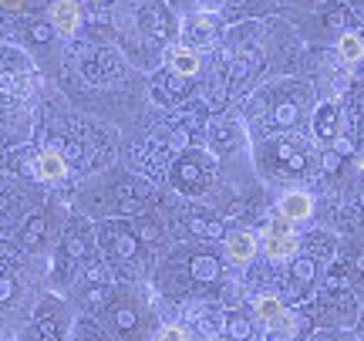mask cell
Masks as SVG:
<instances>
[{
	"label": "cell",
	"instance_id": "5",
	"mask_svg": "<svg viewBox=\"0 0 364 341\" xmlns=\"http://www.w3.org/2000/svg\"><path fill=\"white\" fill-rule=\"evenodd\" d=\"M226 253H230V261L236 267H247L257 257V236L250 234V230H233V234L226 236Z\"/></svg>",
	"mask_w": 364,
	"mask_h": 341
},
{
	"label": "cell",
	"instance_id": "16",
	"mask_svg": "<svg viewBox=\"0 0 364 341\" xmlns=\"http://www.w3.org/2000/svg\"><path fill=\"white\" fill-rule=\"evenodd\" d=\"M0 7H4V11H24L27 0H0Z\"/></svg>",
	"mask_w": 364,
	"mask_h": 341
},
{
	"label": "cell",
	"instance_id": "15",
	"mask_svg": "<svg viewBox=\"0 0 364 341\" xmlns=\"http://www.w3.org/2000/svg\"><path fill=\"white\" fill-rule=\"evenodd\" d=\"M247 321H236V318H233V321H230V335H236V338H247Z\"/></svg>",
	"mask_w": 364,
	"mask_h": 341
},
{
	"label": "cell",
	"instance_id": "7",
	"mask_svg": "<svg viewBox=\"0 0 364 341\" xmlns=\"http://www.w3.org/2000/svg\"><path fill=\"white\" fill-rule=\"evenodd\" d=\"M284 301L277 298V294H263V298H257V318H260L267 328H273L280 318H284Z\"/></svg>",
	"mask_w": 364,
	"mask_h": 341
},
{
	"label": "cell",
	"instance_id": "21",
	"mask_svg": "<svg viewBox=\"0 0 364 341\" xmlns=\"http://www.w3.org/2000/svg\"><path fill=\"white\" fill-rule=\"evenodd\" d=\"M199 4H203V7H209V11H216V7H220L223 0H199Z\"/></svg>",
	"mask_w": 364,
	"mask_h": 341
},
{
	"label": "cell",
	"instance_id": "11",
	"mask_svg": "<svg viewBox=\"0 0 364 341\" xmlns=\"http://www.w3.org/2000/svg\"><path fill=\"white\" fill-rule=\"evenodd\" d=\"M189 27H193V38L196 41H206L209 34H213V17H209V14H196Z\"/></svg>",
	"mask_w": 364,
	"mask_h": 341
},
{
	"label": "cell",
	"instance_id": "17",
	"mask_svg": "<svg viewBox=\"0 0 364 341\" xmlns=\"http://www.w3.org/2000/svg\"><path fill=\"white\" fill-rule=\"evenodd\" d=\"M38 236H41V220H34V224H31V230H27V243L34 247V243H38Z\"/></svg>",
	"mask_w": 364,
	"mask_h": 341
},
{
	"label": "cell",
	"instance_id": "22",
	"mask_svg": "<svg viewBox=\"0 0 364 341\" xmlns=\"http://www.w3.org/2000/svg\"><path fill=\"white\" fill-rule=\"evenodd\" d=\"M361 267H364V257H361Z\"/></svg>",
	"mask_w": 364,
	"mask_h": 341
},
{
	"label": "cell",
	"instance_id": "6",
	"mask_svg": "<svg viewBox=\"0 0 364 341\" xmlns=\"http://www.w3.org/2000/svg\"><path fill=\"white\" fill-rule=\"evenodd\" d=\"M166 65H169V71L182 75V78H193L196 71H199V54L193 48H186V44H172L169 51H166Z\"/></svg>",
	"mask_w": 364,
	"mask_h": 341
},
{
	"label": "cell",
	"instance_id": "3",
	"mask_svg": "<svg viewBox=\"0 0 364 341\" xmlns=\"http://www.w3.org/2000/svg\"><path fill=\"white\" fill-rule=\"evenodd\" d=\"M31 172H34L38 179H44V183H61V179L68 176V162L61 159V152L44 149V152H38V156H34V162H31Z\"/></svg>",
	"mask_w": 364,
	"mask_h": 341
},
{
	"label": "cell",
	"instance_id": "10",
	"mask_svg": "<svg viewBox=\"0 0 364 341\" xmlns=\"http://www.w3.org/2000/svg\"><path fill=\"white\" fill-rule=\"evenodd\" d=\"M27 88V71H7L0 75V92L11 95V98H21Z\"/></svg>",
	"mask_w": 364,
	"mask_h": 341
},
{
	"label": "cell",
	"instance_id": "1",
	"mask_svg": "<svg viewBox=\"0 0 364 341\" xmlns=\"http://www.w3.org/2000/svg\"><path fill=\"white\" fill-rule=\"evenodd\" d=\"M297 247H300V240L290 226H287V230L284 226H270L267 236H263V250H267L270 261H290V257L297 253Z\"/></svg>",
	"mask_w": 364,
	"mask_h": 341
},
{
	"label": "cell",
	"instance_id": "14",
	"mask_svg": "<svg viewBox=\"0 0 364 341\" xmlns=\"http://www.w3.org/2000/svg\"><path fill=\"white\" fill-rule=\"evenodd\" d=\"M277 122L280 125H294L297 122V105H280L277 108Z\"/></svg>",
	"mask_w": 364,
	"mask_h": 341
},
{
	"label": "cell",
	"instance_id": "8",
	"mask_svg": "<svg viewBox=\"0 0 364 341\" xmlns=\"http://www.w3.org/2000/svg\"><path fill=\"white\" fill-rule=\"evenodd\" d=\"M314 132L321 139H334L338 135V105H321V112L314 115Z\"/></svg>",
	"mask_w": 364,
	"mask_h": 341
},
{
	"label": "cell",
	"instance_id": "18",
	"mask_svg": "<svg viewBox=\"0 0 364 341\" xmlns=\"http://www.w3.org/2000/svg\"><path fill=\"white\" fill-rule=\"evenodd\" d=\"M314 274V263L311 261H297V277H311Z\"/></svg>",
	"mask_w": 364,
	"mask_h": 341
},
{
	"label": "cell",
	"instance_id": "20",
	"mask_svg": "<svg viewBox=\"0 0 364 341\" xmlns=\"http://www.w3.org/2000/svg\"><path fill=\"white\" fill-rule=\"evenodd\" d=\"M34 38L44 41V38H48V27H44V24H34Z\"/></svg>",
	"mask_w": 364,
	"mask_h": 341
},
{
	"label": "cell",
	"instance_id": "19",
	"mask_svg": "<svg viewBox=\"0 0 364 341\" xmlns=\"http://www.w3.org/2000/svg\"><path fill=\"white\" fill-rule=\"evenodd\" d=\"M11 298V284L7 280H0V301H7Z\"/></svg>",
	"mask_w": 364,
	"mask_h": 341
},
{
	"label": "cell",
	"instance_id": "12",
	"mask_svg": "<svg viewBox=\"0 0 364 341\" xmlns=\"http://www.w3.org/2000/svg\"><path fill=\"white\" fill-rule=\"evenodd\" d=\"M193 271H196V277H199V280H206V277L216 274V263H213V257H199V261L193 263Z\"/></svg>",
	"mask_w": 364,
	"mask_h": 341
},
{
	"label": "cell",
	"instance_id": "2",
	"mask_svg": "<svg viewBox=\"0 0 364 341\" xmlns=\"http://www.w3.org/2000/svg\"><path fill=\"white\" fill-rule=\"evenodd\" d=\"M311 213H314V199H311V193H300V189L287 193V196L280 199V203H277V216H280V220H284L287 226L311 220Z\"/></svg>",
	"mask_w": 364,
	"mask_h": 341
},
{
	"label": "cell",
	"instance_id": "9",
	"mask_svg": "<svg viewBox=\"0 0 364 341\" xmlns=\"http://www.w3.org/2000/svg\"><path fill=\"white\" fill-rule=\"evenodd\" d=\"M338 54H341V61H348V65H358V61L364 58V41L358 38V34H341Z\"/></svg>",
	"mask_w": 364,
	"mask_h": 341
},
{
	"label": "cell",
	"instance_id": "4",
	"mask_svg": "<svg viewBox=\"0 0 364 341\" xmlns=\"http://www.w3.org/2000/svg\"><path fill=\"white\" fill-rule=\"evenodd\" d=\"M51 24L61 38H75L81 27V7L75 0H58L51 7Z\"/></svg>",
	"mask_w": 364,
	"mask_h": 341
},
{
	"label": "cell",
	"instance_id": "13",
	"mask_svg": "<svg viewBox=\"0 0 364 341\" xmlns=\"http://www.w3.org/2000/svg\"><path fill=\"white\" fill-rule=\"evenodd\" d=\"M156 341H189V338H186V331H182V328H176V325H166V328L156 335Z\"/></svg>",
	"mask_w": 364,
	"mask_h": 341
}]
</instances>
